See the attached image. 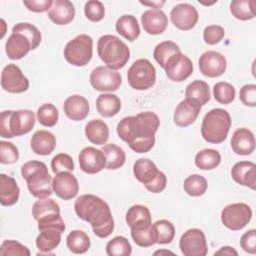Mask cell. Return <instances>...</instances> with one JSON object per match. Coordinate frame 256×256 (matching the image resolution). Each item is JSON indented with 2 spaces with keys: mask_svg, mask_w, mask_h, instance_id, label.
I'll return each instance as SVG.
<instances>
[{
  "mask_svg": "<svg viewBox=\"0 0 256 256\" xmlns=\"http://www.w3.org/2000/svg\"><path fill=\"white\" fill-rule=\"evenodd\" d=\"M160 120L154 112H141L127 116L117 124V134L136 153L149 152L155 144V133Z\"/></svg>",
  "mask_w": 256,
  "mask_h": 256,
  "instance_id": "6da1fadb",
  "label": "cell"
},
{
  "mask_svg": "<svg viewBox=\"0 0 256 256\" xmlns=\"http://www.w3.org/2000/svg\"><path fill=\"white\" fill-rule=\"evenodd\" d=\"M76 215L88 222L99 238L108 237L114 230V219L109 205L93 194H83L74 203Z\"/></svg>",
  "mask_w": 256,
  "mask_h": 256,
  "instance_id": "7a4b0ae2",
  "label": "cell"
},
{
  "mask_svg": "<svg viewBox=\"0 0 256 256\" xmlns=\"http://www.w3.org/2000/svg\"><path fill=\"white\" fill-rule=\"evenodd\" d=\"M21 175L32 196L43 199L53 194V179L44 162L31 160L24 163L21 167Z\"/></svg>",
  "mask_w": 256,
  "mask_h": 256,
  "instance_id": "3957f363",
  "label": "cell"
},
{
  "mask_svg": "<svg viewBox=\"0 0 256 256\" xmlns=\"http://www.w3.org/2000/svg\"><path fill=\"white\" fill-rule=\"evenodd\" d=\"M97 52L106 66L113 70L123 68L130 58L128 46L120 38L110 34L103 35L99 38Z\"/></svg>",
  "mask_w": 256,
  "mask_h": 256,
  "instance_id": "277c9868",
  "label": "cell"
},
{
  "mask_svg": "<svg viewBox=\"0 0 256 256\" xmlns=\"http://www.w3.org/2000/svg\"><path fill=\"white\" fill-rule=\"evenodd\" d=\"M231 128L230 114L221 108L210 110L203 118L201 124V135L203 139L211 144L222 143Z\"/></svg>",
  "mask_w": 256,
  "mask_h": 256,
  "instance_id": "5b68a950",
  "label": "cell"
},
{
  "mask_svg": "<svg viewBox=\"0 0 256 256\" xmlns=\"http://www.w3.org/2000/svg\"><path fill=\"white\" fill-rule=\"evenodd\" d=\"M35 125V114L31 110L3 111L0 114V135L13 138L27 134Z\"/></svg>",
  "mask_w": 256,
  "mask_h": 256,
  "instance_id": "8992f818",
  "label": "cell"
},
{
  "mask_svg": "<svg viewBox=\"0 0 256 256\" xmlns=\"http://www.w3.org/2000/svg\"><path fill=\"white\" fill-rule=\"evenodd\" d=\"M93 55V39L87 34L77 35L70 40L64 48L66 61L74 66L82 67L87 65Z\"/></svg>",
  "mask_w": 256,
  "mask_h": 256,
  "instance_id": "52a82bcc",
  "label": "cell"
},
{
  "mask_svg": "<svg viewBox=\"0 0 256 256\" xmlns=\"http://www.w3.org/2000/svg\"><path fill=\"white\" fill-rule=\"evenodd\" d=\"M128 84L135 90H147L156 81V69L147 59H138L130 66L127 72Z\"/></svg>",
  "mask_w": 256,
  "mask_h": 256,
  "instance_id": "ba28073f",
  "label": "cell"
},
{
  "mask_svg": "<svg viewBox=\"0 0 256 256\" xmlns=\"http://www.w3.org/2000/svg\"><path fill=\"white\" fill-rule=\"evenodd\" d=\"M252 218V210L245 203H232L225 206L221 212L222 224L230 230L243 229Z\"/></svg>",
  "mask_w": 256,
  "mask_h": 256,
  "instance_id": "9c48e42d",
  "label": "cell"
},
{
  "mask_svg": "<svg viewBox=\"0 0 256 256\" xmlns=\"http://www.w3.org/2000/svg\"><path fill=\"white\" fill-rule=\"evenodd\" d=\"M89 81L91 86L100 92H113L120 88L122 77L116 70L107 66H98L91 71Z\"/></svg>",
  "mask_w": 256,
  "mask_h": 256,
  "instance_id": "30bf717a",
  "label": "cell"
},
{
  "mask_svg": "<svg viewBox=\"0 0 256 256\" xmlns=\"http://www.w3.org/2000/svg\"><path fill=\"white\" fill-rule=\"evenodd\" d=\"M179 248L184 256H205L208 253L205 234L197 228L187 230L179 240Z\"/></svg>",
  "mask_w": 256,
  "mask_h": 256,
  "instance_id": "8fae6325",
  "label": "cell"
},
{
  "mask_svg": "<svg viewBox=\"0 0 256 256\" xmlns=\"http://www.w3.org/2000/svg\"><path fill=\"white\" fill-rule=\"evenodd\" d=\"M1 87L9 93H22L28 90L29 80L15 64H8L1 73Z\"/></svg>",
  "mask_w": 256,
  "mask_h": 256,
  "instance_id": "7c38bea8",
  "label": "cell"
},
{
  "mask_svg": "<svg viewBox=\"0 0 256 256\" xmlns=\"http://www.w3.org/2000/svg\"><path fill=\"white\" fill-rule=\"evenodd\" d=\"M200 72L209 78H216L223 75L227 68V61L224 55L217 51L209 50L200 56L198 60Z\"/></svg>",
  "mask_w": 256,
  "mask_h": 256,
  "instance_id": "4fadbf2b",
  "label": "cell"
},
{
  "mask_svg": "<svg viewBox=\"0 0 256 256\" xmlns=\"http://www.w3.org/2000/svg\"><path fill=\"white\" fill-rule=\"evenodd\" d=\"M170 19L173 25L183 31L191 30L198 22L199 14L197 9L188 3H180L172 8Z\"/></svg>",
  "mask_w": 256,
  "mask_h": 256,
  "instance_id": "5bb4252c",
  "label": "cell"
},
{
  "mask_svg": "<svg viewBox=\"0 0 256 256\" xmlns=\"http://www.w3.org/2000/svg\"><path fill=\"white\" fill-rule=\"evenodd\" d=\"M78 161L80 169L87 174H96L106 168V159L101 149L91 146L85 147L80 151Z\"/></svg>",
  "mask_w": 256,
  "mask_h": 256,
  "instance_id": "9a60e30c",
  "label": "cell"
},
{
  "mask_svg": "<svg viewBox=\"0 0 256 256\" xmlns=\"http://www.w3.org/2000/svg\"><path fill=\"white\" fill-rule=\"evenodd\" d=\"M53 190L59 198L70 200L78 194L79 183L72 173L61 172L55 174L53 178Z\"/></svg>",
  "mask_w": 256,
  "mask_h": 256,
  "instance_id": "2e32d148",
  "label": "cell"
},
{
  "mask_svg": "<svg viewBox=\"0 0 256 256\" xmlns=\"http://www.w3.org/2000/svg\"><path fill=\"white\" fill-rule=\"evenodd\" d=\"M201 111V105L191 99L185 98L176 107L173 115L174 123L179 127H187L195 122Z\"/></svg>",
  "mask_w": 256,
  "mask_h": 256,
  "instance_id": "e0dca14e",
  "label": "cell"
},
{
  "mask_svg": "<svg viewBox=\"0 0 256 256\" xmlns=\"http://www.w3.org/2000/svg\"><path fill=\"white\" fill-rule=\"evenodd\" d=\"M141 24L146 33L150 35H159L166 30L168 18L162 10L149 9L142 14Z\"/></svg>",
  "mask_w": 256,
  "mask_h": 256,
  "instance_id": "ac0fdd59",
  "label": "cell"
},
{
  "mask_svg": "<svg viewBox=\"0 0 256 256\" xmlns=\"http://www.w3.org/2000/svg\"><path fill=\"white\" fill-rule=\"evenodd\" d=\"M182 55L179 46L173 41H163L156 45L153 57L161 68L166 70Z\"/></svg>",
  "mask_w": 256,
  "mask_h": 256,
  "instance_id": "d6986e66",
  "label": "cell"
},
{
  "mask_svg": "<svg viewBox=\"0 0 256 256\" xmlns=\"http://www.w3.org/2000/svg\"><path fill=\"white\" fill-rule=\"evenodd\" d=\"M233 180L252 190L256 188V165L251 161H240L233 165L231 169Z\"/></svg>",
  "mask_w": 256,
  "mask_h": 256,
  "instance_id": "ffe728a7",
  "label": "cell"
},
{
  "mask_svg": "<svg viewBox=\"0 0 256 256\" xmlns=\"http://www.w3.org/2000/svg\"><path fill=\"white\" fill-rule=\"evenodd\" d=\"M131 237L139 247H150L156 244V237L151 220H140L130 226Z\"/></svg>",
  "mask_w": 256,
  "mask_h": 256,
  "instance_id": "44dd1931",
  "label": "cell"
},
{
  "mask_svg": "<svg viewBox=\"0 0 256 256\" xmlns=\"http://www.w3.org/2000/svg\"><path fill=\"white\" fill-rule=\"evenodd\" d=\"M47 16L56 25H67L75 17L74 4L69 0H55Z\"/></svg>",
  "mask_w": 256,
  "mask_h": 256,
  "instance_id": "7402d4cb",
  "label": "cell"
},
{
  "mask_svg": "<svg viewBox=\"0 0 256 256\" xmlns=\"http://www.w3.org/2000/svg\"><path fill=\"white\" fill-rule=\"evenodd\" d=\"M32 50L30 40L21 33H12L5 44V51L11 60H20Z\"/></svg>",
  "mask_w": 256,
  "mask_h": 256,
  "instance_id": "603a6c76",
  "label": "cell"
},
{
  "mask_svg": "<svg viewBox=\"0 0 256 256\" xmlns=\"http://www.w3.org/2000/svg\"><path fill=\"white\" fill-rule=\"evenodd\" d=\"M63 110L69 119L81 121L89 114V102L81 95H72L64 101Z\"/></svg>",
  "mask_w": 256,
  "mask_h": 256,
  "instance_id": "cb8c5ba5",
  "label": "cell"
},
{
  "mask_svg": "<svg viewBox=\"0 0 256 256\" xmlns=\"http://www.w3.org/2000/svg\"><path fill=\"white\" fill-rule=\"evenodd\" d=\"M231 148L238 155H250L255 150L254 134L247 128L237 129L231 138Z\"/></svg>",
  "mask_w": 256,
  "mask_h": 256,
  "instance_id": "d4e9b609",
  "label": "cell"
},
{
  "mask_svg": "<svg viewBox=\"0 0 256 256\" xmlns=\"http://www.w3.org/2000/svg\"><path fill=\"white\" fill-rule=\"evenodd\" d=\"M30 145L35 154L47 156L54 151L56 147V138L50 131L38 130L32 135Z\"/></svg>",
  "mask_w": 256,
  "mask_h": 256,
  "instance_id": "484cf974",
  "label": "cell"
},
{
  "mask_svg": "<svg viewBox=\"0 0 256 256\" xmlns=\"http://www.w3.org/2000/svg\"><path fill=\"white\" fill-rule=\"evenodd\" d=\"M20 189L16 180L6 174L0 175V203L3 206H12L19 199Z\"/></svg>",
  "mask_w": 256,
  "mask_h": 256,
  "instance_id": "4316f807",
  "label": "cell"
},
{
  "mask_svg": "<svg viewBox=\"0 0 256 256\" xmlns=\"http://www.w3.org/2000/svg\"><path fill=\"white\" fill-rule=\"evenodd\" d=\"M157 166L148 158H140L133 165V174L135 178L144 186L150 184L159 174Z\"/></svg>",
  "mask_w": 256,
  "mask_h": 256,
  "instance_id": "83f0119b",
  "label": "cell"
},
{
  "mask_svg": "<svg viewBox=\"0 0 256 256\" xmlns=\"http://www.w3.org/2000/svg\"><path fill=\"white\" fill-rule=\"evenodd\" d=\"M85 135L91 143L104 145L109 138L108 125L101 119L90 120L85 125Z\"/></svg>",
  "mask_w": 256,
  "mask_h": 256,
  "instance_id": "f1b7e54d",
  "label": "cell"
},
{
  "mask_svg": "<svg viewBox=\"0 0 256 256\" xmlns=\"http://www.w3.org/2000/svg\"><path fill=\"white\" fill-rule=\"evenodd\" d=\"M167 77L174 82H182L193 73V63L189 57L182 54L178 60L165 70Z\"/></svg>",
  "mask_w": 256,
  "mask_h": 256,
  "instance_id": "f546056e",
  "label": "cell"
},
{
  "mask_svg": "<svg viewBox=\"0 0 256 256\" xmlns=\"http://www.w3.org/2000/svg\"><path fill=\"white\" fill-rule=\"evenodd\" d=\"M115 29L118 34L130 42L135 41L140 35V27L138 21L133 15L120 16L116 21Z\"/></svg>",
  "mask_w": 256,
  "mask_h": 256,
  "instance_id": "4dcf8cb0",
  "label": "cell"
},
{
  "mask_svg": "<svg viewBox=\"0 0 256 256\" xmlns=\"http://www.w3.org/2000/svg\"><path fill=\"white\" fill-rule=\"evenodd\" d=\"M96 108L101 116L106 118L113 117L120 111L121 101L115 94L104 93L97 97Z\"/></svg>",
  "mask_w": 256,
  "mask_h": 256,
  "instance_id": "1f68e13d",
  "label": "cell"
},
{
  "mask_svg": "<svg viewBox=\"0 0 256 256\" xmlns=\"http://www.w3.org/2000/svg\"><path fill=\"white\" fill-rule=\"evenodd\" d=\"M101 151L106 159V169L116 170L124 165L126 155L120 146L113 143H108L101 148Z\"/></svg>",
  "mask_w": 256,
  "mask_h": 256,
  "instance_id": "d6a6232c",
  "label": "cell"
},
{
  "mask_svg": "<svg viewBox=\"0 0 256 256\" xmlns=\"http://www.w3.org/2000/svg\"><path fill=\"white\" fill-rule=\"evenodd\" d=\"M185 98L198 102L201 106L208 103L211 98L209 85L202 80H195L187 85L185 89Z\"/></svg>",
  "mask_w": 256,
  "mask_h": 256,
  "instance_id": "836d02e7",
  "label": "cell"
},
{
  "mask_svg": "<svg viewBox=\"0 0 256 256\" xmlns=\"http://www.w3.org/2000/svg\"><path fill=\"white\" fill-rule=\"evenodd\" d=\"M61 234L57 229H44L41 230L36 238L37 248L44 253H49L58 247L61 242Z\"/></svg>",
  "mask_w": 256,
  "mask_h": 256,
  "instance_id": "e575fe53",
  "label": "cell"
},
{
  "mask_svg": "<svg viewBox=\"0 0 256 256\" xmlns=\"http://www.w3.org/2000/svg\"><path fill=\"white\" fill-rule=\"evenodd\" d=\"M90 244L89 236L82 230H73L66 238L67 248L74 254L86 253L90 248Z\"/></svg>",
  "mask_w": 256,
  "mask_h": 256,
  "instance_id": "d590c367",
  "label": "cell"
},
{
  "mask_svg": "<svg viewBox=\"0 0 256 256\" xmlns=\"http://www.w3.org/2000/svg\"><path fill=\"white\" fill-rule=\"evenodd\" d=\"M255 5L254 0H234L230 3V12L238 20H251L256 16Z\"/></svg>",
  "mask_w": 256,
  "mask_h": 256,
  "instance_id": "8d00e7d4",
  "label": "cell"
},
{
  "mask_svg": "<svg viewBox=\"0 0 256 256\" xmlns=\"http://www.w3.org/2000/svg\"><path fill=\"white\" fill-rule=\"evenodd\" d=\"M221 162V155L215 149H203L195 156V165L201 170H212Z\"/></svg>",
  "mask_w": 256,
  "mask_h": 256,
  "instance_id": "74e56055",
  "label": "cell"
},
{
  "mask_svg": "<svg viewBox=\"0 0 256 256\" xmlns=\"http://www.w3.org/2000/svg\"><path fill=\"white\" fill-rule=\"evenodd\" d=\"M208 187V183L205 177L199 174H193L188 176L183 183L184 191L193 197L202 196Z\"/></svg>",
  "mask_w": 256,
  "mask_h": 256,
  "instance_id": "f35d334b",
  "label": "cell"
},
{
  "mask_svg": "<svg viewBox=\"0 0 256 256\" xmlns=\"http://www.w3.org/2000/svg\"><path fill=\"white\" fill-rule=\"evenodd\" d=\"M153 228L157 244H168L174 239L175 227L170 221L165 219L158 220L153 223Z\"/></svg>",
  "mask_w": 256,
  "mask_h": 256,
  "instance_id": "ab89813d",
  "label": "cell"
},
{
  "mask_svg": "<svg viewBox=\"0 0 256 256\" xmlns=\"http://www.w3.org/2000/svg\"><path fill=\"white\" fill-rule=\"evenodd\" d=\"M54 213H60V207L58 203L53 199H39L32 206V216L36 221L40 220L46 215Z\"/></svg>",
  "mask_w": 256,
  "mask_h": 256,
  "instance_id": "60d3db41",
  "label": "cell"
},
{
  "mask_svg": "<svg viewBox=\"0 0 256 256\" xmlns=\"http://www.w3.org/2000/svg\"><path fill=\"white\" fill-rule=\"evenodd\" d=\"M131 252V244L124 236H116L106 244L108 256H129Z\"/></svg>",
  "mask_w": 256,
  "mask_h": 256,
  "instance_id": "b9f144b4",
  "label": "cell"
},
{
  "mask_svg": "<svg viewBox=\"0 0 256 256\" xmlns=\"http://www.w3.org/2000/svg\"><path fill=\"white\" fill-rule=\"evenodd\" d=\"M37 120L38 122L45 126V127H53L56 125L58 118H59V112L58 109L51 103H45L41 105L37 109Z\"/></svg>",
  "mask_w": 256,
  "mask_h": 256,
  "instance_id": "7bdbcfd3",
  "label": "cell"
},
{
  "mask_svg": "<svg viewBox=\"0 0 256 256\" xmlns=\"http://www.w3.org/2000/svg\"><path fill=\"white\" fill-rule=\"evenodd\" d=\"M12 33H21V34L25 35L31 42L32 50L36 49L40 45L41 33H40L39 29L31 23L21 22V23L16 24L12 28Z\"/></svg>",
  "mask_w": 256,
  "mask_h": 256,
  "instance_id": "ee69618b",
  "label": "cell"
},
{
  "mask_svg": "<svg viewBox=\"0 0 256 256\" xmlns=\"http://www.w3.org/2000/svg\"><path fill=\"white\" fill-rule=\"evenodd\" d=\"M235 88L228 82H218L213 87L214 99L221 104H230L235 98Z\"/></svg>",
  "mask_w": 256,
  "mask_h": 256,
  "instance_id": "f6af8a7d",
  "label": "cell"
},
{
  "mask_svg": "<svg viewBox=\"0 0 256 256\" xmlns=\"http://www.w3.org/2000/svg\"><path fill=\"white\" fill-rule=\"evenodd\" d=\"M1 256H30V250L16 240H4L0 246Z\"/></svg>",
  "mask_w": 256,
  "mask_h": 256,
  "instance_id": "bcb514c9",
  "label": "cell"
},
{
  "mask_svg": "<svg viewBox=\"0 0 256 256\" xmlns=\"http://www.w3.org/2000/svg\"><path fill=\"white\" fill-rule=\"evenodd\" d=\"M51 169L54 174L73 171L74 162L72 157L66 153H59L55 155L51 160Z\"/></svg>",
  "mask_w": 256,
  "mask_h": 256,
  "instance_id": "7dc6e473",
  "label": "cell"
},
{
  "mask_svg": "<svg viewBox=\"0 0 256 256\" xmlns=\"http://www.w3.org/2000/svg\"><path fill=\"white\" fill-rule=\"evenodd\" d=\"M125 220H126L127 225L130 227L137 221L151 220V213H150V210L146 206L141 205V204H136V205L131 206L128 209V211L126 213Z\"/></svg>",
  "mask_w": 256,
  "mask_h": 256,
  "instance_id": "c3c4849f",
  "label": "cell"
},
{
  "mask_svg": "<svg viewBox=\"0 0 256 256\" xmlns=\"http://www.w3.org/2000/svg\"><path fill=\"white\" fill-rule=\"evenodd\" d=\"M84 13L87 19L92 22H99L105 16V8L102 2L98 0H90L85 3Z\"/></svg>",
  "mask_w": 256,
  "mask_h": 256,
  "instance_id": "681fc988",
  "label": "cell"
},
{
  "mask_svg": "<svg viewBox=\"0 0 256 256\" xmlns=\"http://www.w3.org/2000/svg\"><path fill=\"white\" fill-rule=\"evenodd\" d=\"M19 159L17 147L8 141H0V162L2 164H13Z\"/></svg>",
  "mask_w": 256,
  "mask_h": 256,
  "instance_id": "f907efd6",
  "label": "cell"
},
{
  "mask_svg": "<svg viewBox=\"0 0 256 256\" xmlns=\"http://www.w3.org/2000/svg\"><path fill=\"white\" fill-rule=\"evenodd\" d=\"M65 223L60 216V213H54L50 215H46L38 220V229L39 231L44 229H57L60 232L65 231Z\"/></svg>",
  "mask_w": 256,
  "mask_h": 256,
  "instance_id": "816d5d0a",
  "label": "cell"
},
{
  "mask_svg": "<svg viewBox=\"0 0 256 256\" xmlns=\"http://www.w3.org/2000/svg\"><path fill=\"white\" fill-rule=\"evenodd\" d=\"M225 35L224 28L219 25H209L203 31V39L208 45H215L219 43Z\"/></svg>",
  "mask_w": 256,
  "mask_h": 256,
  "instance_id": "f5cc1de1",
  "label": "cell"
},
{
  "mask_svg": "<svg viewBox=\"0 0 256 256\" xmlns=\"http://www.w3.org/2000/svg\"><path fill=\"white\" fill-rule=\"evenodd\" d=\"M240 101L249 107L256 106V85L255 84H246L242 86L239 92Z\"/></svg>",
  "mask_w": 256,
  "mask_h": 256,
  "instance_id": "db71d44e",
  "label": "cell"
},
{
  "mask_svg": "<svg viewBox=\"0 0 256 256\" xmlns=\"http://www.w3.org/2000/svg\"><path fill=\"white\" fill-rule=\"evenodd\" d=\"M240 246L245 252L249 254L256 253V230L255 229L248 230L241 236Z\"/></svg>",
  "mask_w": 256,
  "mask_h": 256,
  "instance_id": "11a10c76",
  "label": "cell"
},
{
  "mask_svg": "<svg viewBox=\"0 0 256 256\" xmlns=\"http://www.w3.org/2000/svg\"><path fill=\"white\" fill-rule=\"evenodd\" d=\"M23 4L29 11L42 13L45 11H49L53 5L52 0H24Z\"/></svg>",
  "mask_w": 256,
  "mask_h": 256,
  "instance_id": "9f6ffc18",
  "label": "cell"
},
{
  "mask_svg": "<svg viewBox=\"0 0 256 256\" xmlns=\"http://www.w3.org/2000/svg\"><path fill=\"white\" fill-rule=\"evenodd\" d=\"M166 184H167V178L166 175L160 171L158 176L148 185H145V188L152 193H160L162 192L165 188H166Z\"/></svg>",
  "mask_w": 256,
  "mask_h": 256,
  "instance_id": "6f0895ef",
  "label": "cell"
},
{
  "mask_svg": "<svg viewBox=\"0 0 256 256\" xmlns=\"http://www.w3.org/2000/svg\"><path fill=\"white\" fill-rule=\"evenodd\" d=\"M214 255H229V256H237L238 253L237 251L233 248V247H230V246H223L221 247L218 251H216L214 253Z\"/></svg>",
  "mask_w": 256,
  "mask_h": 256,
  "instance_id": "680465c9",
  "label": "cell"
},
{
  "mask_svg": "<svg viewBox=\"0 0 256 256\" xmlns=\"http://www.w3.org/2000/svg\"><path fill=\"white\" fill-rule=\"evenodd\" d=\"M140 3L142 4V5H145V6H149V7H153V8H155V9H157V8H160V7H162V5H164V3H165V1H161V2H145V1H140Z\"/></svg>",
  "mask_w": 256,
  "mask_h": 256,
  "instance_id": "91938a15",
  "label": "cell"
},
{
  "mask_svg": "<svg viewBox=\"0 0 256 256\" xmlns=\"http://www.w3.org/2000/svg\"><path fill=\"white\" fill-rule=\"evenodd\" d=\"M158 254L162 255V254H174V253L171 251H168V250H159V251L154 252V255H158Z\"/></svg>",
  "mask_w": 256,
  "mask_h": 256,
  "instance_id": "94428289",
  "label": "cell"
}]
</instances>
